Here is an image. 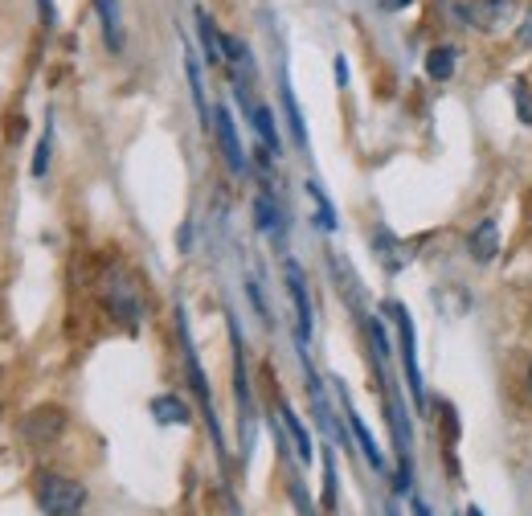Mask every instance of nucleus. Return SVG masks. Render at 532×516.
Returning a JSON list of instances; mask_svg holds the SVG:
<instances>
[{"mask_svg": "<svg viewBox=\"0 0 532 516\" xmlns=\"http://www.w3.org/2000/svg\"><path fill=\"white\" fill-rule=\"evenodd\" d=\"M37 508L46 516H78L86 508V488L66 476H41L37 480Z\"/></svg>", "mask_w": 532, "mask_h": 516, "instance_id": "f257e3e1", "label": "nucleus"}, {"mask_svg": "<svg viewBox=\"0 0 532 516\" xmlns=\"http://www.w3.org/2000/svg\"><path fill=\"white\" fill-rule=\"evenodd\" d=\"M103 299H107V308H111V316H115L119 324H127V328L140 324L144 299H140V287L131 283L127 271H119V267L107 271V279H103Z\"/></svg>", "mask_w": 532, "mask_h": 516, "instance_id": "f03ea898", "label": "nucleus"}, {"mask_svg": "<svg viewBox=\"0 0 532 516\" xmlns=\"http://www.w3.org/2000/svg\"><path fill=\"white\" fill-rule=\"evenodd\" d=\"M397 316V336H402V365H406V381H410V394H414V406H422V373H418V349H414V320L402 304L389 308Z\"/></svg>", "mask_w": 532, "mask_h": 516, "instance_id": "7ed1b4c3", "label": "nucleus"}, {"mask_svg": "<svg viewBox=\"0 0 532 516\" xmlns=\"http://www.w3.org/2000/svg\"><path fill=\"white\" fill-rule=\"evenodd\" d=\"M213 132H217V148H221V156H226L230 172H246L242 140H238V127H234V119H230V107H226V103H217V107H213Z\"/></svg>", "mask_w": 532, "mask_h": 516, "instance_id": "20e7f679", "label": "nucleus"}, {"mask_svg": "<svg viewBox=\"0 0 532 516\" xmlns=\"http://www.w3.org/2000/svg\"><path fill=\"white\" fill-rule=\"evenodd\" d=\"M62 426H66V414L62 410L41 406V410H33L25 418V435H29V443H50V439L62 435Z\"/></svg>", "mask_w": 532, "mask_h": 516, "instance_id": "39448f33", "label": "nucleus"}, {"mask_svg": "<svg viewBox=\"0 0 532 516\" xmlns=\"http://www.w3.org/2000/svg\"><path fill=\"white\" fill-rule=\"evenodd\" d=\"M287 291H291V304L299 316V340H307L312 336V304H307V287H303V275L295 263H287Z\"/></svg>", "mask_w": 532, "mask_h": 516, "instance_id": "423d86ee", "label": "nucleus"}, {"mask_svg": "<svg viewBox=\"0 0 532 516\" xmlns=\"http://www.w3.org/2000/svg\"><path fill=\"white\" fill-rule=\"evenodd\" d=\"M344 410H348V426H352V439L361 443V451H365V459H369V467L373 471H385V455H381V447L373 443V430L361 422V414L348 406V398H344Z\"/></svg>", "mask_w": 532, "mask_h": 516, "instance_id": "0eeeda50", "label": "nucleus"}, {"mask_svg": "<svg viewBox=\"0 0 532 516\" xmlns=\"http://www.w3.org/2000/svg\"><path fill=\"white\" fill-rule=\"evenodd\" d=\"M467 246H471V258H479V263H492V258H496V246H500V230H496V222L475 226L471 238H467Z\"/></svg>", "mask_w": 532, "mask_h": 516, "instance_id": "6e6552de", "label": "nucleus"}, {"mask_svg": "<svg viewBox=\"0 0 532 516\" xmlns=\"http://www.w3.org/2000/svg\"><path fill=\"white\" fill-rule=\"evenodd\" d=\"M242 99H246V95H242ZM242 107H246V115H250V123H254V132L262 136V144H266V148H275V152H279V127H275V119H271V111H266L262 103H250V99H246Z\"/></svg>", "mask_w": 532, "mask_h": 516, "instance_id": "1a4fd4ad", "label": "nucleus"}, {"mask_svg": "<svg viewBox=\"0 0 532 516\" xmlns=\"http://www.w3.org/2000/svg\"><path fill=\"white\" fill-rule=\"evenodd\" d=\"M152 418L160 426H176V422H189V406L181 398H172V394H160L152 398Z\"/></svg>", "mask_w": 532, "mask_h": 516, "instance_id": "9d476101", "label": "nucleus"}, {"mask_svg": "<svg viewBox=\"0 0 532 516\" xmlns=\"http://www.w3.org/2000/svg\"><path fill=\"white\" fill-rule=\"evenodd\" d=\"M426 74H430L434 82H447V78L455 74V50H451V46H434V50L426 54Z\"/></svg>", "mask_w": 532, "mask_h": 516, "instance_id": "9b49d317", "label": "nucleus"}, {"mask_svg": "<svg viewBox=\"0 0 532 516\" xmlns=\"http://www.w3.org/2000/svg\"><path fill=\"white\" fill-rule=\"evenodd\" d=\"M197 29H201V46H205V58L213 62V66H221L226 62V50H221V33H217V25L205 17V13H197Z\"/></svg>", "mask_w": 532, "mask_h": 516, "instance_id": "f8f14e48", "label": "nucleus"}, {"mask_svg": "<svg viewBox=\"0 0 532 516\" xmlns=\"http://www.w3.org/2000/svg\"><path fill=\"white\" fill-rule=\"evenodd\" d=\"M254 213H258V226H262V234H271V238H279V234H283V218H279L275 201L266 197V193H258V197H254Z\"/></svg>", "mask_w": 532, "mask_h": 516, "instance_id": "ddd939ff", "label": "nucleus"}, {"mask_svg": "<svg viewBox=\"0 0 532 516\" xmlns=\"http://www.w3.org/2000/svg\"><path fill=\"white\" fill-rule=\"evenodd\" d=\"M279 414H283V422H287V435H291V443H295V451H299V459L307 463V459H312V439H307V430H303V422L295 418V410L283 402L279 406Z\"/></svg>", "mask_w": 532, "mask_h": 516, "instance_id": "4468645a", "label": "nucleus"}, {"mask_svg": "<svg viewBox=\"0 0 532 516\" xmlns=\"http://www.w3.org/2000/svg\"><path fill=\"white\" fill-rule=\"evenodd\" d=\"M99 17H103L107 46L111 50H123V29H119V5H115V0H99Z\"/></svg>", "mask_w": 532, "mask_h": 516, "instance_id": "2eb2a0df", "label": "nucleus"}, {"mask_svg": "<svg viewBox=\"0 0 532 516\" xmlns=\"http://www.w3.org/2000/svg\"><path fill=\"white\" fill-rule=\"evenodd\" d=\"M185 74H189V91H193V103H197V115H201V123L209 127V103H205V86H201V70H197V62H193V58H185Z\"/></svg>", "mask_w": 532, "mask_h": 516, "instance_id": "dca6fc26", "label": "nucleus"}, {"mask_svg": "<svg viewBox=\"0 0 532 516\" xmlns=\"http://www.w3.org/2000/svg\"><path fill=\"white\" fill-rule=\"evenodd\" d=\"M283 111H287V119H291V136H295V144L307 148V127H303V119H299V107H295V99H291V86H287V82H283Z\"/></svg>", "mask_w": 532, "mask_h": 516, "instance_id": "f3484780", "label": "nucleus"}, {"mask_svg": "<svg viewBox=\"0 0 532 516\" xmlns=\"http://www.w3.org/2000/svg\"><path fill=\"white\" fill-rule=\"evenodd\" d=\"M307 193H312V201H316V209H320V222H324V230H332V226H336V218H332V205H328V197L320 193V185L312 181V185H307Z\"/></svg>", "mask_w": 532, "mask_h": 516, "instance_id": "a211bd4d", "label": "nucleus"}, {"mask_svg": "<svg viewBox=\"0 0 532 516\" xmlns=\"http://www.w3.org/2000/svg\"><path fill=\"white\" fill-rule=\"evenodd\" d=\"M324 504L336 508V463H332V455L324 459Z\"/></svg>", "mask_w": 532, "mask_h": 516, "instance_id": "6ab92c4d", "label": "nucleus"}, {"mask_svg": "<svg viewBox=\"0 0 532 516\" xmlns=\"http://www.w3.org/2000/svg\"><path fill=\"white\" fill-rule=\"evenodd\" d=\"M46 168H50V132L41 136V144H37V156H33V177H46Z\"/></svg>", "mask_w": 532, "mask_h": 516, "instance_id": "aec40b11", "label": "nucleus"}, {"mask_svg": "<svg viewBox=\"0 0 532 516\" xmlns=\"http://www.w3.org/2000/svg\"><path fill=\"white\" fill-rule=\"evenodd\" d=\"M512 91H516V103H520V119H524V123H532V99H528V82H524V78H516V82H512Z\"/></svg>", "mask_w": 532, "mask_h": 516, "instance_id": "412c9836", "label": "nucleus"}, {"mask_svg": "<svg viewBox=\"0 0 532 516\" xmlns=\"http://www.w3.org/2000/svg\"><path fill=\"white\" fill-rule=\"evenodd\" d=\"M520 46H528V50H532V9H528V17L520 21Z\"/></svg>", "mask_w": 532, "mask_h": 516, "instance_id": "4be33fe9", "label": "nucleus"}, {"mask_svg": "<svg viewBox=\"0 0 532 516\" xmlns=\"http://www.w3.org/2000/svg\"><path fill=\"white\" fill-rule=\"evenodd\" d=\"M406 5H414V0H381V9H385V13H402Z\"/></svg>", "mask_w": 532, "mask_h": 516, "instance_id": "5701e85b", "label": "nucleus"}, {"mask_svg": "<svg viewBox=\"0 0 532 516\" xmlns=\"http://www.w3.org/2000/svg\"><path fill=\"white\" fill-rule=\"evenodd\" d=\"M336 82H340V86L348 82V66H344V58H336Z\"/></svg>", "mask_w": 532, "mask_h": 516, "instance_id": "b1692460", "label": "nucleus"}, {"mask_svg": "<svg viewBox=\"0 0 532 516\" xmlns=\"http://www.w3.org/2000/svg\"><path fill=\"white\" fill-rule=\"evenodd\" d=\"M414 516H430V508H426V504H422L418 496H414Z\"/></svg>", "mask_w": 532, "mask_h": 516, "instance_id": "393cba45", "label": "nucleus"}, {"mask_svg": "<svg viewBox=\"0 0 532 516\" xmlns=\"http://www.w3.org/2000/svg\"><path fill=\"white\" fill-rule=\"evenodd\" d=\"M528 398H532V365H528Z\"/></svg>", "mask_w": 532, "mask_h": 516, "instance_id": "a878e982", "label": "nucleus"}, {"mask_svg": "<svg viewBox=\"0 0 532 516\" xmlns=\"http://www.w3.org/2000/svg\"><path fill=\"white\" fill-rule=\"evenodd\" d=\"M467 516H483V512H479V508H467Z\"/></svg>", "mask_w": 532, "mask_h": 516, "instance_id": "bb28decb", "label": "nucleus"}, {"mask_svg": "<svg viewBox=\"0 0 532 516\" xmlns=\"http://www.w3.org/2000/svg\"><path fill=\"white\" fill-rule=\"evenodd\" d=\"M385 516H397V512H393V508H389V512H385Z\"/></svg>", "mask_w": 532, "mask_h": 516, "instance_id": "cd10ccee", "label": "nucleus"}]
</instances>
